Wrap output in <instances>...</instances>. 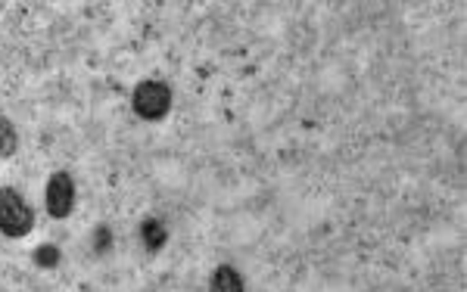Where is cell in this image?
<instances>
[{
    "mask_svg": "<svg viewBox=\"0 0 467 292\" xmlns=\"http://www.w3.org/2000/svg\"><path fill=\"white\" fill-rule=\"evenodd\" d=\"M35 230V212L13 186L0 190V234L10 239H22Z\"/></svg>",
    "mask_w": 467,
    "mask_h": 292,
    "instance_id": "obj_1",
    "label": "cell"
},
{
    "mask_svg": "<svg viewBox=\"0 0 467 292\" xmlns=\"http://www.w3.org/2000/svg\"><path fill=\"white\" fill-rule=\"evenodd\" d=\"M171 103H175L171 87L165 85V81H156V78L140 81L131 94V106L140 118H144V122H162V118L171 112Z\"/></svg>",
    "mask_w": 467,
    "mask_h": 292,
    "instance_id": "obj_2",
    "label": "cell"
},
{
    "mask_svg": "<svg viewBox=\"0 0 467 292\" xmlns=\"http://www.w3.org/2000/svg\"><path fill=\"white\" fill-rule=\"evenodd\" d=\"M44 202H47L50 218L63 221V218H69V215H72V208H75V184H72V177L66 175V171H57V175H50L47 190H44Z\"/></svg>",
    "mask_w": 467,
    "mask_h": 292,
    "instance_id": "obj_3",
    "label": "cell"
},
{
    "mask_svg": "<svg viewBox=\"0 0 467 292\" xmlns=\"http://www.w3.org/2000/svg\"><path fill=\"white\" fill-rule=\"evenodd\" d=\"M209 292H246L244 277L237 274V267L231 265H218L213 280H209Z\"/></svg>",
    "mask_w": 467,
    "mask_h": 292,
    "instance_id": "obj_4",
    "label": "cell"
},
{
    "mask_svg": "<svg viewBox=\"0 0 467 292\" xmlns=\"http://www.w3.org/2000/svg\"><path fill=\"white\" fill-rule=\"evenodd\" d=\"M140 243H144L147 252H160L165 243H169V230L160 218H147L140 224Z\"/></svg>",
    "mask_w": 467,
    "mask_h": 292,
    "instance_id": "obj_5",
    "label": "cell"
},
{
    "mask_svg": "<svg viewBox=\"0 0 467 292\" xmlns=\"http://www.w3.org/2000/svg\"><path fill=\"white\" fill-rule=\"evenodd\" d=\"M16 149H19V134L13 128L10 118L0 116V159H10Z\"/></svg>",
    "mask_w": 467,
    "mask_h": 292,
    "instance_id": "obj_6",
    "label": "cell"
},
{
    "mask_svg": "<svg viewBox=\"0 0 467 292\" xmlns=\"http://www.w3.org/2000/svg\"><path fill=\"white\" fill-rule=\"evenodd\" d=\"M32 261L41 267V271H54V267H59V261H63V252H59L57 246L44 243V246H37V249H35Z\"/></svg>",
    "mask_w": 467,
    "mask_h": 292,
    "instance_id": "obj_7",
    "label": "cell"
},
{
    "mask_svg": "<svg viewBox=\"0 0 467 292\" xmlns=\"http://www.w3.org/2000/svg\"><path fill=\"white\" fill-rule=\"evenodd\" d=\"M94 239H97V252H107L109 249V227L103 224V227H97V234H94Z\"/></svg>",
    "mask_w": 467,
    "mask_h": 292,
    "instance_id": "obj_8",
    "label": "cell"
}]
</instances>
